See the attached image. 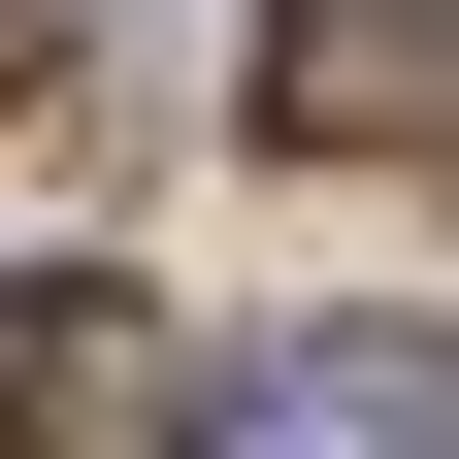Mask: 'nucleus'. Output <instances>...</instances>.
I'll list each match as a JSON object with an SVG mask.
<instances>
[{
  "label": "nucleus",
  "instance_id": "1",
  "mask_svg": "<svg viewBox=\"0 0 459 459\" xmlns=\"http://www.w3.org/2000/svg\"><path fill=\"white\" fill-rule=\"evenodd\" d=\"M263 132L296 164H459V0H263Z\"/></svg>",
  "mask_w": 459,
  "mask_h": 459
},
{
  "label": "nucleus",
  "instance_id": "2",
  "mask_svg": "<svg viewBox=\"0 0 459 459\" xmlns=\"http://www.w3.org/2000/svg\"><path fill=\"white\" fill-rule=\"evenodd\" d=\"M164 459H459V361L427 328H296V361H230Z\"/></svg>",
  "mask_w": 459,
  "mask_h": 459
}]
</instances>
